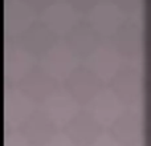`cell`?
<instances>
[{
	"mask_svg": "<svg viewBox=\"0 0 151 146\" xmlns=\"http://www.w3.org/2000/svg\"><path fill=\"white\" fill-rule=\"evenodd\" d=\"M97 133H98V128L94 126L93 124L82 122V125L77 124V126H69V138L74 142L76 145H89L91 141H94Z\"/></svg>",
	"mask_w": 151,
	"mask_h": 146,
	"instance_id": "obj_1",
	"label": "cell"
}]
</instances>
